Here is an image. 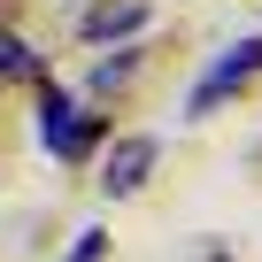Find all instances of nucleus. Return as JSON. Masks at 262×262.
Wrapping results in <instances>:
<instances>
[{
  "mask_svg": "<svg viewBox=\"0 0 262 262\" xmlns=\"http://www.w3.org/2000/svg\"><path fill=\"white\" fill-rule=\"evenodd\" d=\"M100 139H108V116L100 108H77L62 85H39V147L54 162H93Z\"/></svg>",
  "mask_w": 262,
  "mask_h": 262,
  "instance_id": "f257e3e1",
  "label": "nucleus"
},
{
  "mask_svg": "<svg viewBox=\"0 0 262 262\" xmlns=\"http://www.w3.org/2000/svg\"><path fill=\"white\" fill-rule=\"evenodd\" d=\"M247 77H262V39H239V47H224L216 62H208V77L185 93V116H208L216 100H231Z\"/></svg>",
  "mask_w": 262,
  "mask_h": 262,
  "instance_id": "f03ea898",
  "label": "nucleus"
},
{
  "mask_svg": "<svg viewBox=\"0 0 262 262\" xmlns=\"http://www.w3.org/2000/svg\"><path fill=\"white\" fill-rule=\"evenodd\" d=\"M162 162V139H147V131H123V139L100 155V193L108 201H131V193H139L147 185V170Z\"/></svg>",
  "mask_w": 262,
  "mask_h": 262,
  "instance_id": "7ed1b4c3",
  "label": "nucleus"
},
{
  "mask_svg": "<svg viewBox=\"0 0 262 262\" xmlns=\"http://www.w3.org/2000/svg\"><path fill=\"white\" fill-rule=\"evenodd\" d=\"M147 16H155L147 0H100V8H85V16H77V31H85V39H139V31H147Z\"/></svg>",
  "mask_w": 262,
  "mask_h": 262,
  "instance_id": "20e7f679",
  "label": "nucleus"
},
{
  "mask_svg": "<svg viewBox=\"0 0 262 262\" xmlns=\"http://www.w3.org/2000/svg\"><path fill=\"white\" fill-rule=\"evenodd\" d=\"M139 70H147V54H139V47H116L108 62H93V100H108V93H123V85L139 77Z\"/></svg>",
  "mask_w": 262,
  "mask_h": 262,
  "instance_id": "39448f33",
  "label": "nucleus"
},
{
  "mask_svg": "<svg viewBox=\"0 0 262 262\" xmlns=\"http://www.w3.org/2000/svg\"><path fill=\"white\" fill-rule=\"evenodd\" d=\"M8 77H39V85H54V77H47V62H39L16 31H0V85H8Z\"/></svg>",
  "mask_w": 262,
  "mask_h": 262,
  "instance_id": "423d86ee",
  "label": "nucleus"
},
{
  "mask_svg": "<svg viewBox=\"0 0 262 262\" xmlns=\"http://www.w3.org/2000/svg\"><path fill=\"white\" fill-rule=\"evenodd\" d=\"M100 254H108V231H100V224H85V231L70 239V254H62V262H100Z\"/></svg>",
  "mask_w": 262,
  "mask_h": 262,
  "instance_id": "0eeeda50",
  "label": "nucleus"
}]
</instances>
